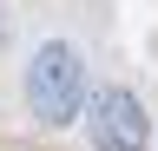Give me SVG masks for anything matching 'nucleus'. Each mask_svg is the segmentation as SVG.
Listing matches in <instances>:
<instances>
[{"mask_svg":"<svg viewBox=\"0 0 158 151\" xmlns=\"http://www.w3.org/2000/svg\"><path fill=\"white\" fill-rule=\"evenodd\" d=\"M27 112L40 125H73L86 112V59L66 40H46L27 59Z\"/></svg>","mask_w":158,"mask_h":151,"instance_id":"f257e3e1","label":"nucleus"},{"mask_svg":"<svg viewBox=\"0 0 158 151\" xmlns=\"http://www.w3.org/2000/svg\"><path fill=\"white\" fill-rule=\"evenodd\" d=\"M86 131H92L99 151H145V145H152V118H145V105H138V92H125V85L92 92Z\"/></svg>","mask_w":158,"mask_h":151,"instance_id":"f03ea898","label":"nucleus"}]
</instances>
